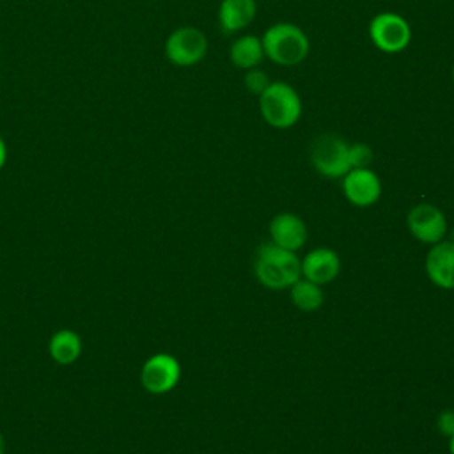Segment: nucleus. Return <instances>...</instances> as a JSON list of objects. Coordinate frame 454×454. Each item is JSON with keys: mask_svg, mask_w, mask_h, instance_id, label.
<instances>
[{"mask_svg": "<svg viewBox=\"0 0 454 454\" xmlns=\"http://www.w3.org/2000/svg\"><path fill=\"white\" fill-rule=\"evenodd\" d=\"M181 380V364L170 353L151 355L140 369L142 387L154 395L170 392Z\"/></svg>", "mask_w": 454, "mask_h": 454, "instance_id": "7", "label": "nucleus"}, {"mask_svg": "<svg viewBox=\"0 0 454 454\" xmlns=\"http://www.w3.org/2000/svg\"><path fill=\"white\" fill-rule=\"evenodd\" d=\"M5 161H7V145H5V140H4V137L0 135V170L4 168Z\"/></svg>", "mask_w": 454, "mask_h": 454, "instance_id": "20", "label": "nucleus"}, {"mask_svg": "<svg viewBox=\"0 0 454 454\" xmlns=\"http://www.w3.org/2000/svg\"><path fill=\"white\" fill-rule=\"evenodd\" d=\"M163 51L168 62L179 67L199 64L207 53V37L202 30L192 25L174 28L165 39Z\"/></svg>", "mask_w": 454, "mask_h": 454, "instance_id": "6", "label": "nucleus"}, {"mask_svg": "<svg viewBox=\"0 0 454 454\" xmlns=\"http://www.w3.org/2000/svg\"><path fill=\"white\" fill-rule=\"evenodd\" d=\"M255 14V0H222L218 5V25L225 34H236L247 28Z\"/></svg>", "mask_w": 454, "mask_h": 454, "instance_id": "13", "label": "nucleus"}, {"mask_svg": "<svg viewBox=\"0 0 454 454\" xmlns=\"http://www.w3.org/2000/svg\"><path fill=\"white\" fill-rule=\"evenodd\" d=\"M310 163L317 174L328 179L342 177L351 170L349 142L333 133L317 137L310 147Z\"/></svg>", "mask_w": 454, "mask_h": 454, "instance_id": "5", "label": "nucleus"}, {"mask_svg": "<svg viewBox=\"0 0 454 454\" xmlns=\"http://www.w3.org/2000/svg\"><path fill=\"white\" fill-rule=\"evenodd\" d=\"M231 62L239 69H252L257 67L264 59V50L259 35L245 34L232 41L229 48Z\"/></svg>", "mask_w": 454, "mask_h": 454, "instance_id": "15", "label": "nucleus"}, {"mask_svg": "<svg viewBox=\"0 0 454 454\" xmlns=\"http://www.w3.org/2000/svg\"><path fill=\"white\" fill-rule=\"evenodd\" d=\"M270 78L266 76V73H262L259 67H252V69H247L245 71V76H243V83L247 87V90H250L252 94L259 96L268 85H270Z\"/></svg>", "mask_w": 454, "mask_h": 454, "instance_id": "17", "label": "nucleus"}, {"mask_svg": "<svg viewBox=\"0 0 454 454\" xmlns=\"http://www.w3.org/2000/svg\"><path fill=\"white\" fill-rule=\"evenodd\" d=\"M83 344L82 337L69 328L57 330L48 342V353L51 360L59 365H71L74 364L82 355Z\"/></svg>", "mask_w": 454, "mask_h": 454, "instance_id": "14", "label": "nucleus"}, {"mask_svg": "<svg viewBox=\"0 0 454 454\" xmlns=\"http://www.w3.org/2000/svg\"><path fill=\"white\" fill-rule=\"evenodd\" d=\"M264 59L278 66L301 64L309 51L310 41L301 27L291 21H278L270 25L261 35Z\"/></svg>", "mask_w": 454, "mask_h": 454, "instance_id": "1", "label": "nucleus"}, {"mask_svg": "<svg viewBox=\"0 0 454 454\" xmlns=\"http://www.w3.org/2000/svg\"><path fill=\"white\" fill-rule=\"evenodd\" d=\"M270 238L271 243L296 252L307 241V225L294 213H278L270 222Z\"/></svg>", "mask_w": 454, "mask_h": 454, "instance_id": "12", "label": "nucleus"}, {"mask_svg": "<svg viewBox=\"0 0 454 454\" xmlns=\"http://www.w3.org/2000/svg\"><path fill=\"white\" fill-rule=\"evenodd\" d=\"M344 197L356 207H369L381 197V181L369 167L351 168L340 177Z\"/></svg>", "mask_w": 454, "mask_h": 454, "instance_id": "9", "label": "nucleus"}, {"mask_svg": "<svg viewBox=\"0 0 454 454\" xmlns=\"http://www.w3.org/2000/svg\"><path fill=\"white\" fill-rule=\"evenodd\" d=\"M449 452L454 454V434L449 436Z\"/></svg>", "mask_w": 454, "mask_h": 454, "instance_id": "21", "label": "nucleus"}, {"mask_svg": "<svg viewBox=\"0 0 454 454\" xmlns=\"http://www.w3.org/2000/svg\"><path fill=\"white\" fill-rule=\"evenodd\" d=\"M254 273L268 289H287L301 277V266L294 252L270 241L257 248Z\"/></svg>", "mask_w": 454, "mask_h": 454, "instance_id": "2", "label": "nucleus"}, {"mask_svg": "<svg viewBox=\"0 0 454 454\" xmlns=\"http://www.w3.org/2000/svg\"><path fill=\"white\" fill-rule=\"evenodd\" d=\"M300 266L303 278L325 286L335 280V277L339 275L340 259L332 248L317 247L305 254V257L300 261Z\"/></svg>", "mask_w": 454, "mask_h": 454, "instance_id": "10", "label": "nucleus"}, {"mask_svg": "<svg viewBox=\"0 0 454 454\" xmlns=\"http://www.w3.org/2000/svg\"><path fill=\"white\" fill-rule=\"evenodd\" d=\"M289 289H291V301L294 303L296 309H300L303 312H314L325 301L321 286L312 280H307L303 277H300Z\"/></svg>", "mask_w": 454, "mask_h": 454, "instance_id": "16", "label": "nucleus"}, {"mask_svg": "<svg viewBox=\"0 0 454 454\" xmlns=\"http://www.w3.org/2000/svg\"><path fill=\"white\" fill-rule=\"evenodd\" d=\"M257 98L261 117L275 129H289L301 117V98L296 89L284 80L270 82V85Z\"/></svg>", "mask_w": 454, "mask_h": 454, "instance_id": "3", "label": "nucleus"}, {"mask_svg": "<svg viewBox=\"0 0 454 454\" xmlns=\"http://www.w3.org/2000/svg\"><path fill=\"white\" fill-rule=\"evenodd\" d=\"M436 427L443 436H452L454 434V410H443L438 415Z\"/></svg>", "mask_w": 454, "mask_h": 454, "instance_id": "19", "label": "nucleus"}, {"mask_svg": "<svg viewBox=\"0 0 454 454\" xmlns=\"http://www.w3.org/2000/svg\"><path fill=\"white\" fill-rule=\"evenodd\" d=\"M4 449H5V440H4V436L0 433V454H4Z\"/></svg>", "mask_w": 454, "mask_h": 454, "instance_id": "22", "label": "nucleus"}, {"mask_svg": "<svg viewBox=\"0 0 454 454\" xmlns=\"http://www.w3.org/2000/svg\"><path fill=\"white\" fill-rule=\"evenodd\" d=\"M371 43L383 53H401L411 41V27L408 20L392 11L374 14L367 27Z\"/></svg>", "mask_w": 454, "mask_h": 454, "instance_id": "4", "label": "nucleus"}, {"mask_svg": "<svg viewBox=\"0 0 454 454\" xmlns=\"http://www.w3.org/2000/svg\"><path fill=\"white\" fill-rule=\"evenodd\" d=\"M349 161L351 168L369 167L372 161V149L365 142H349Z\"/></svg>", "mask_w": 454, "mask_h": 454, "instance_id": "18", "label": "nucleus"}, {"mask_svg": "<svg viewBox=\"0 0 454 454\" xmlns=\"http://www.w3.org/2000/svg\"><path fill=\"white\" fill-rule=\"evenodd\" d=\"M406 225L415 239H419L420 243H427V245H434V243L442 241L447 234L445 215L442 213L440 207L427 204V202L415 204L408 211Z\"/></svg>", "mask_w": 454, "mask_h": 454, "instance_id": "8", "label": "nucleus"}, {"mask_svg": "<svg viewBox=\"0 0 454 454\" xmlns=\"http://www.w3.org/2000/svg\"><path fill=\"white\" fill-rule=\"evenodd\" d=\"M450 74H452V82H454V64H452V69H450Z\"/></svg>", "mask_w": 454, "mask_h": 454, "instance_id": "23", "label": "nucleus"}, {"mask_svg": "<svg viewBox=\"0 0 454 454\" xmlns=\"http://www.w3.org/2000/svg\"><path fill=\"white\" fill-rule=\"evenodd\" d=\"M427 278L442 287L454 289V241H438L431 245L426 255Z\"/></svg>", "mask_w": 454, "mask_h": 454, "instance_id": "11", "label": "nucleus"}]
</instances>
